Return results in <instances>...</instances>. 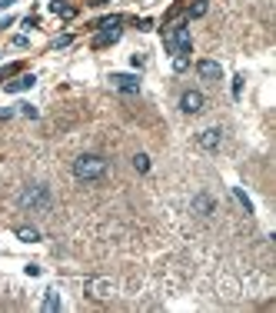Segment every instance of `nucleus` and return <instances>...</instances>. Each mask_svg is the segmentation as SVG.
<instances>
[{
	"label": "nucleus",
	"mask_w": 276,
	"mask_h": 313,
	"mask_svg": "<svg viewBox=\"0 0 276 313\" xmlns=\"http://www.w3.org/2000/svg\"><path fill=\"white\" fill-rule=\"evenodd\" d=\"M27 277H40V267H37V263H27Z\"/></svg>",
	"instance_id": "nucleus-25"
},
{
	"label": "nucleus",
	"mask_w": 276,
	"mask_h": 313,
	"mask_svg": "<svg viewBox=\"0 0 276 313\" xmlns=\"http://www.w3.org/2000/svg\"><path fill=\"white\" fill-rule=\"evenodd\" d=\"M120 40V27H103V30H93V37H90V47L93 50H103V47H110Z\"/></svg>",
	"instance_id": "nucleus-4"
},
{
	"label": "nucleus",
	"mask_w": 276,
	"mask_h": 313,
	"mask_svg": "<svg viewBox=\"0 0 276 313\" xmlns=\"http://www.w3.org/2000/svg\"><path fill=\"white\" fill-rule=\"evenodd\" d=\"M87 293L97 300H110L113 297V283L110 280H87Z\"/></svg>",
	"instance_id": "nucleus-10"
},
{
	"label": "nucleus",
	"mask_w": 276,
	"mask_h": 313,
	"mask_svg": "<svg viewBox=\"0 0 276 313\" xmlns=\"http://www.w3.org/2000/svg\"><path fill=\"white\" fill-rule=\"evenodd\" d=\"M110 83L117 90H123V93H140V77L137 74H113Z\"/></svg>",
	"instance_id": "nucleus-6"
},
{
	"label": "nucleus",
	"mask_w": 276,
	"mask_h": 313,
	"mask_svg": "<svg viewBox=\"0 0 276 313\" xmlns=\"http://www.w3.org/2000/svg\"><path fill=\"white\" fill-rule=\"evenodd\" d=\"M23 27H27V30H33V27H40V17H37V13H30V17H23Z\"/></svg>",
	"instance_id": "nucleus-21"
},
{
	"label": "nucleus",
	"mask_w": 276,
	"mask_h": 313,
	"mask_svg": "<svg viewBox=\"0 0 276 313\" xmlns=\"http://www.w3.org/2000/svg\"><path fill=\"white\" fill-rule=\"evenodd\" d=\"M13 113H17V107H0V120H10Z\"/></svg>",
	"instance_id": "nucleus-23"
},
{
	"label": "nucleus",
	"mask_w": 276,
	"mask_h": 313,
	"mask_svg": "<svg viewBox=\"0 0 276 313\" xmlns=\"http://www.w3.org/2000/svg\"><path fill=\"white\" fill-rule=\"evenodd\" d=\"M90 3H93V7H103V3H110V0H90Z\"/></svg>",
	"instance_id": "nucleus-27"
},
{
	"label": "nucleus",
	"mask_w": 276,
	"mask_h": 313,
	"mask_svg": "<svg viewBox=\"0 0 276 313\" xmlns=\"http://www.w3.org/2000/svg\"><path fill=\"white\" fill-rule=\"evenodd\" d=\"M163 47H166V54H190V47H193V37H190L187 20L166 23V27H163Z\"/></svg>",
	"instance_id": "nucleus-3"
},
{
	"label": "nucleus",
	"mask_w": 276,
	"mask_h": 313,
	"mask_svg": "<svg viewBox=\"0 0 276 313\" xmlns=\"http://www.w3.org/2000/svg\"><path fill=\"white\" fill-rule=\"evenodd\" d=\"M57 310H60V293L47 290L44 293V313H57Z\"/></svg>",
	"instance_id": "nucleus-15"
},
{
	"label": "nucleus",
	"mask_w": 276,
	"mask_h": 313,
	"mask_svg": "<svg viewBox=\"0 0 276 313\" xmlns=\"http://www.w3.org/2000/svg\"><path fill=\"white\" fill-rule=\"evenodd\" d=\"M50 13L64 17V20H73V17H77V7H70L67 0H50Z\"/></svg>",
	"instance_id": "nucleus-11"
},
{
	"label": "nucleus",
	"mask_w": 276,
	"mask_h": 313,
	"mask_svg": "<svg viewBox=\"0 0 276 313\" xmlns=\"http://www.w3.org/2000/svg\"><path fill=\"white\" fill-rule=\"evenodd\" d=\"M70 40H73V37H70V34H64V37H57V40H54V47H67Z\"/></svg>",
	"instance_id": "nucleus-24"
},
{
	"label": "nucleus",
	"mask_w": 276,
	"mask_h": 313,
	"mask_svg": "<svg viewBox=\"0 0 276 313\" xmlns=\"http://www.w3.org/2000/svg\"><path fill=\"white\" fill-rule=\"evenodd\" d=\"M107 170H110V163L97 154H80L77 160H73V177H77L80 183H100V180L107 177Z\"/></svg>",
	"instance_id": "nucleus-2"
},
{
	"label": "nucleus",
	"mask_w": 276,
	"mask_h": 313,
	"mask_svg": "<svg viewBox=\"0 0 276 313\" xmlns=\"http://www.w3.org/2000/svg\"><path fill=\"white\" fill-rule=\"evenodd\" d=\"M197 144L203 147V150H220V144H223V130H216V127H210V130H203V134L197 137Z\"/></svg>",
	"instance_id": "nucleus-8"
},
{
	"label": "nucleus",
	"mask_w": 276,
	"mask_h": 313,
	"mask_svg": "<svg viewBox=\"0 0 276 313\" xmlns=\"http://www.w3.org/2000/svg\"><path fill=\"white\" fill-rule=\"evenodd\" d=\"M17 113H23L27 120H37V107L33 103H17Z\"/></svg>",
	"instance_id": "nucleus-19"
},
{
	"label": "nucleus",
	"mask_w": 276,
	"mask_h": 313,
	"mask_svg": "<svg viewBox=\"0 0 276 313\" xmlns=\"http://www.w3.org/2000/svg\"><path fill=\"white\" fill-rule=\"evenodd\" d=\"M33 83H37V77H33V74H17L13 80H7V83H3V90H7V93H23V90H30Z\"/></svg>",
	"instance_id": "nucleus-9"
},
{
	"label": "nucleus",
	"mask_w": 276,
	"mask_h": 313,
	"mask_svg": "<svg viewBox=\"0 0 276 313\" xmlns=\"http://www.w3.org/2000/svg\"><path fill=\"white\" fill-rule=\"evenodd\" d=\"M180 110L183 113H200L203 110V93H200V90H187V93L180 97Z\"/></svg>",
	"instance_id": "nucleus-7"
},
{
	"label": "nucleus",
	"mask_w": 276,
	"mask_h": 313,
	"mask_svg": "<svg viewBox=\"0 0 276 313\" xmlns=\"http://www.w3.org/2000/svg\"><path fill=\"white\" fill-rule=\"evenodd\" d=\"M17 203H20V210H27V213H47L54 207V193H50L47 183H27L20 190V197H17Z\"/></svg>",
	"instance_id": "nucleus-1"
},
{
	"label": "nucleus",
	"mask_w": 276,
	"mask_h": 313,
	"mask_svg": "<svg viewBox=\"0 0 276 313\" xmlns=\"http://www.w3.org/2000/svg\"><path fill=\"white\" fill-rule=\"evenodd\" d=\"M17 70H20V64H7V67L0 70V83H3V80H7V77H13Z\"/></svg>",
	"instance_id": "nucleus-20"
},
{
	"label": "nucleus",
	"mask_w": 276,
	"mask_h": 313,
	"mask_svg": "<svg viewBox=\"0 0 276 313\" xmlns=\"http://www.w3.org/2000/svg\"><path fill=\"white\" fill-rule=\"evenodd\" d=\"M193 210L203 213V217H210L213 210H216V203H213V197H207V193H200L197 200H193Z\"/></svg>",
	"instance_id": "nucleus-12"
},
{
	"label": "nucleus",
	"mask_w": 276,
	"mask_h": 313,
	"mask_svg": "<svg viewBox=\"0 0 276 313\" xmlns=\"http://www.w3.org/2000/svg\"><path fill=\"white\" fill-rule=\"evenodd\" d=\"M243 93V77H233V97H240Z\"/></svg>",
	"instance_id": "nucleus-22"
},
{
	"label": "nucleus",
	"mask_w": 276,
	"mask_h": 313,
	"mask_svg": "<svg viewBox=\"0 0 276 313\" xmlns=\"http://www.w3.org/2000/svg\"><path fill=\"white\" fill-rule=\"evenodd\" d=\"M13 234H17L20 243H37V240H40V230H37V227H17Z\"/></svg>",
	"instance_id": "nucleus-13"
},
{
	"label": "nucleus",
	"mask_w": 276,
	"mask_h": 313,
	"mask_svg": "<svg viewBox=\"0 0 276 313\" xmlns=\"http://www.w3.org/2000/svg\"><path fill=\"white\" fill-rule=\"evenodd\" d=\"M133 170L146 173V170H150V156H146V154H137V156H133Z\"/></svg>",
	"instance_id": "nucleus-18"
},
{
	"label": "nucleus",
	"mask_w": 276,
	"mask_h": 313,
	"mask_svg": "<svg viewBox=\"0 0 276 313\" xmlns=\"http://www.w3.org/2000/svg\"><path fill=\"white\" fill-rule=\"evenodd\" d=\"M233 197H236V200H240V207H243L246 213H253V200H250V197H246V193L240 190V187H233Z\"/></svg>",
	"instance_id": "nucleus-16"
},
{
	"label": "nucleus",
	"mask_w": 276,
	"mask_h": 313,
	"mask_svg": "<svg viewBox=\"0 0 276 313\" xmlns=\"http://www.w3.org/2000/svg\"><path fill=\"white\" fill-rule=\"evenodd\" d=\"M197 74L207 80V83H220L223 80V67L216 60H197Z\"/></svg>",
	"instance_id": "nucleus-5"
},
{
	"label": "nucleus",
	"mask_w": 276,
	"mask_h": 313,
	"mask_svg": "<svg viewBox=\"0 0 276 313\" xmlns=\"http://www.w3.org/2000/svg\"><path fill=\"white\" fill-rule=\"evenodd\" d=\"M187 67H190V54H173V70H177V74H183Z\"/></svg>",
	"instance_id": "nucleus-17"
},
{
	"label": "nucleus",
	"mask_w": 276,
	"mask_h": 313,
	"mask_svg": "<svg viewBox=\"0 0 276 313\" xmlns=\"http://www.w3.org/2000/svg\"><path fill=\"white\" fill-rule=\"evenodd\" d=\"M210 10V0H190L187 3V17H203Z\"/></svg>",
	"instance_id": "nucleus-14"
},
{
	"label": "nucleus",
	"mask_w": 276,
	"mask_h": 313,
	"mask_svg": "<svg viewBox=\"0 0 276 313\" xmlns=\"http://www.w3.org/2000/svg\"><path fill=\"white\" fill-rule=\"evenodd\" d=\"M27 44H30V40H27L23 34H17V37H13V47H27Z\"/></svg>",
	"instance_id": "nucleus-26"
}]
</instances>
